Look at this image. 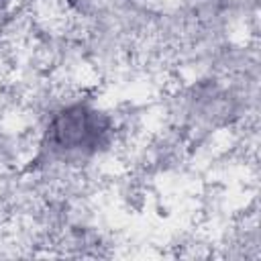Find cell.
<instances>
[{"label":"cell","mask_w":261,"mask_h":261,"mask_svg":"<svg viewBox=\"0 0 261 261\" xmlns=\"http://www.w3.org/2000/svg\"><path fill=\"white\" fill-rule=\"evenodd\" d=\"M51 133L59 149L82 153L96 149V145L106 133V124L94 110L71 108L55 118Z\"/></svg>","instance_id":"6da1fadb"},{"label":"cell","mask_w":261,"mask_h":261,"mask_svg":"<svg viewBox=\"0 0 261 261\" xmlns=\"http://www.w3.org/2000/svg\"><path fill=\"white\" fill-rule=\"evenodd\" d=\"M4 2H6V0H0V8H2V4H4Z\"/></svg>","instance_id":"7a4b0ae2"}]
</instances>
